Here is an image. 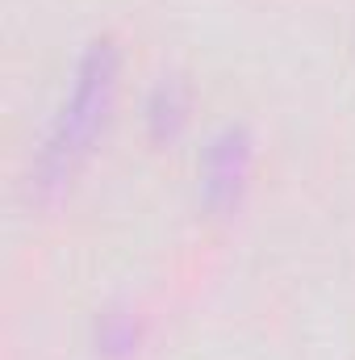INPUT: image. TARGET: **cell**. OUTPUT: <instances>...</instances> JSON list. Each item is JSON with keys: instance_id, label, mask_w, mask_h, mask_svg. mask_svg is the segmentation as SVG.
I'll list each match as a JSON object with an SVG mask.
<instances>
[{"instance_id": "3957f363", "label": "cell", "mask_w": 355, "mask_h": 360, "mask_svg": "<svg viewBox=\"0 0 355 360\" xmlns=\"http://www.w3.org/2000/svg\"><path fill=\"white\" fill-rule=\"evenodd\" d=\"M184 109H188V96H184V84L176 76H163L151 101H147V122H151V134L163 139V134H176V126L184 122Z\"/></svg>"}, {"instance_id": "6da1fadb", "label": "cell", "mask_w": 355, "mask_h": 360, "mask_svg": "<svg viewBox=\"0 0 355 360\" xmlns=\"http://www.w3.org/2000/svg\"><path fill=\"white\" fill-rule=\"evenodd\" d=\"M117 76H121V51L109 34L92 38L84 46V55L76 59L67 96L59 101L51 130L42 139V151L34 160V184L42 193L63 188L76 176V168L88 160L96 134L109 122V109L117 101Z\"/></svg>"}, {"instance_id": "7a4b0ae2", "label": "cell", "mask_w": 355, "mask_h": 360, "mask_svg": "<svg viewBox=\"0 0 355 360\" xmlns=\"http://www.w3.org/2000/svg\"><path fill=\"white\" fill-rule=\"evenodd\" d=\"M247 172H251V134L243 126H226L201 160V201L209 210L234 205L247 184Z\"/></svg>"}]
</instances>
